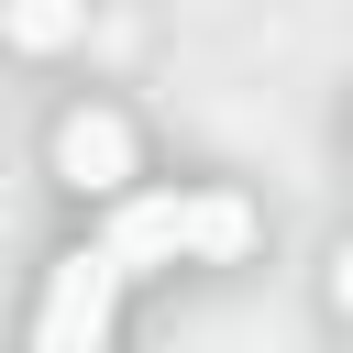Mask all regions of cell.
Segmentation results:
<instances>
[{
	"label": "cell",
	"instance_id": "1",
	"mask_svg": "<svg viewBox=\"0 0 353 353\" xmlns=\"http://www.w3.org/2000/svg\"><path fill=\"white\" fill-rule=\"evenodd\" d=\"M110 309H121V265H110L99 243L55 254L44 309H33V353H110Z\"/></svg>",
	"mask_w": 353,
	"mask_h": 353
},
{
	"label": "cell",
	"instance_id": "2",
	"mask_svg": "<svg viewBox=\"0 0 353 353\" xmlns=\"http://www.w3.org/2000/svg\"><path fill=\"white\" fill-rule=\"evenodd\" d=\"M55 176H66L77 199H121V188H132V132H121L110 110H66V121H55Z\"/></svg>",
	"mask_w": 353,
	"mask_h": 353
},
{
	"label": "cell",
	"instance_id": "3",
	"mask_svg": "<svg viewBox=\"0 0 353 353\" xmlns=\"http://www.w3.org/2000/svg\"><path fill=\"white\" fill-rule=\"evenodd\" d=\"M99 254H110L121 276H143V265H176V254H188V199H143V188H121V199H110V232H99Z\"/></svg>",
	"mask_w": 353,
	"mask_h": 353
},
{
	"label": "cell",
	"instance_id": "4",
	"mask_svg": "<svg viewBox=\"0 0 353 353\" xmlns=\"http://www.w3.org/2000/svg\"><path fill=\"white\" fill-rule=\"evenodd\" d=\"M254 243V210L232 199V188H210V199H188V254H210V265H232Z\"/></svg>",
	"mask_w": 353,
	"mask_h": 353
},
{
	"label": "cell",
	"instance_id": "5",
	"mask_svg": "<svg viewBox=\"0 0 353 353\" xmlns=\"http://www.w3.org/2000/svg\"><path fill=\"white\" fill-rule=\"evenodd\" d=\"M0 22H11V44H22V55H55V44H77V33H88V0H0Z\"/></svg>",
	"mask_w": 353,
	"mask_h": 353
}]
</instances>
